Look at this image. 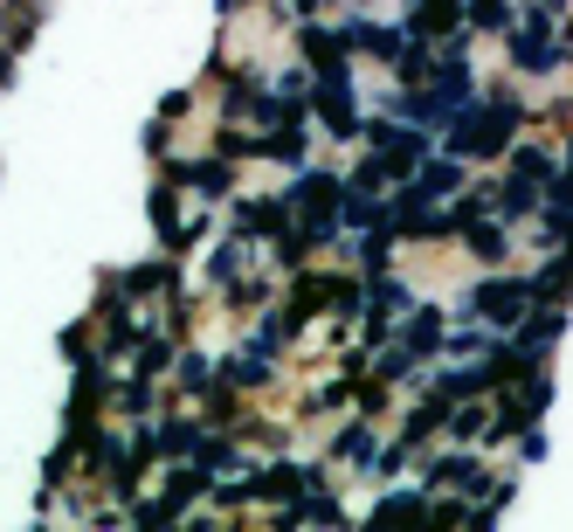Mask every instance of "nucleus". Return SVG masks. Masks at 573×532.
I'll return each mask as SVG.
<instances>
[{"label":"nucleus","mask_w":573,"mask_h":532,"mask_svg":"<svg viewBox=\"0 0 573 532\" xmlns=\"http://www.w3.org/2000/svg\"><path fill=\"white\" fill-rule=\"evenodd\" d=\"M471 304H477V318H490V325H518V318H526L532 304H539V291L518 284V276H484Z\"/></svg>","instance_id":"1"},{"label":"nucleus","mask_w":573,"mask_h":532,"mask_svg":"<svg viewBox=\"0 0 573 532\" xmlns=\"http://www.w3.org/2000/svg\"><path fill=\"white\" fill-rule=\"evenodd\" d=\"M463 21H471L477 35H505L511 29V8H505V0H463Z\"/></svg>","instance_id":"2"},{"label":"nucleus","mask_w":573,"mask_h":532,"mask_svg":"<svg viewBox=\"0 0 573 532\" xmlns=\"http://www.w3.org/2000/svg\"><path fill=\"white\" fill-rule=\"evenodd\" d=\"M8 69H14V48H0V90H8Z\"/></svg>","instance_id":"3"}]
</instances>
